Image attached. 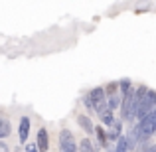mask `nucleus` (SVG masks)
I'll return each mask as SVG.
<instances>
[{"label": "nucleus", "mask_w": 156, "mask_h": 152, "mask_svg": "<svg viewBox=\"0 0 156 152\" xmlns=\"http://www.w3.org/2000/svg\"><path fill=\"white\" fill-rule=\"evenodd\" d=\"M99 117H101V121H103V125H105V126L113 125V121H115V117H113V111H109V109L101 111V113H99Z\"/></svg>", "instance_id": "9d476101"}, {"label": "nucleus", "mask_w": 156, "mask_h": 152, "mask_svg": "<svg viewBox=\"0 0 156 152\" xmlns=\"http://www.w3.org/2000/svg\"><path fill=\"white\" fill-rule=\"evenodd\" d=\"M79 152H95V148H93V144H91V140L89 138H83V140L79 142V148H77Z\"/></svg>", "instance_id": "f8f14e48"}, {"label": "nucleus", "mask_w": 156, "mask_h": 152, "mask_svg": "<svg viewBox=\"0 0 156 152\" xmlns=\"http://www.w3.org/2000/svg\"><path fill=\"white\" fill-rule=\"evenodd\" d=\"M30 118L28 117H22L20 118V126H18V136H20V142L26 144L28 142V136H30Z\"/></svg>", "instance_id": "39448f33"}, {"label": "nucleus", "mask_w": 156, "mask_h": 152, "mask_svg": "<svg viewBox=\"0 0 156 152\" xmlns=\"http://www.w3.org/2000/svg\"><path fill=\"white\" fill-rule=\"evenodd\" d=\"M154 107H156V91H154V89H146V93L142 95V99H140V103H138V107H136L134 118H138V121H140V118L146 117V115H148Z\"/></svg>", "instance_id": "f03ea898"}, {"label": "nucleus", "mask_w": 156, "mask_h": 152, "mask_svg": "<svg viewBox=\"0 0 156 152\" xmlns=\"http://www.w3.org/2000/svg\"><path fill=\"white\" fill-rule=\"evenodd\" d=\"M121 130H122V121H113V125L107 126V138L109 140H117L121 136Z\"/></svg>", "instance_id": "423d86ee"}, {"label": "nucleus", "mask_w": 156, "mask_h": 152, "mask_svg": "<svg viewBox=\"0 0 156 152\" xmlns=\"http://www.w3.org/2000/svg\"><path fill=\"white\" fill-rule=\"evenodd\" d=\"M95 134H97V140H99V144L105 148V146L109 144V138H107L105 129H103V126H95Z\"/></svg>", "instance_id": "1a4fd4ad"}, {"label": "nucleus", "mask_w": 156, "mask_h": 152, "mask_svg": "<svg viewBox=\"0 0 156 152\" xmlns=\"http://www.w3.org/2000/svg\"><path fill=\"white\" fill-rule=\"evenodd\" d=\"M26 152H40V150H38L36 144H28V142H26Z\"/></svg>", "instance_id": "dca6fc26"}, {"label": "nucleus", "mask_w": 156, "mask_h": 152, "mask_svg": "<svg viewBox=\"0 0 156 152\" xmlns=\"http://www.w3.org/2000/svg\"><path fill=\"white\" fill-rule=\"evenodd\" d=\"M59 150L61 152H79L77 146H75V138H73L71 130L63 129L59 133Z\"/></svg>", "instance_id": "7ed1b4c3"}, {"label": "nucleus", "mask_w": 156, "mask_h": 152, "mask_svg": "<svg viewBox=\"0 0 156 152\" xmlns=\"http://www.w3.org/2000/svg\"><path fill=\"white\" fill-rule=\"evenodd\" d=\"M105 89V95H117V89H119V83L117 81H111V83H107V87H103Z\"/></svg>", "instance_id": "ddd939ff"}, {"label": "nucleus", "mask_w": 156, "mask_h": 152, "mask_svg": "<svg viewBox=\"0 0 156 152\" xmlns=\"http://www.w3.org/2000/svg\"><path fill=\"white\" fill-rule=\"evenodd\" d=\"M36 146H38L40 152H48V148H50V134H48V129H46V126H42V129L38 130Z\"/></svg>", "instance_id": "20e7f679"}, {"label": "nucleus", "mask_w": 156, "mask_h": 152, "mask_svg": "<svg viewBox=\"0 0 156 152\" xmlns=\"http://www.w3.org/2000/svg\"><path fill=\"white\" fill-rule=\"evenodd\" d=\"M130 81L129 79H122V81H119V95H125L126 91H130Z\"/></svg>", "instance_id": "4468645a"}, {"label": "nucleus", "mask_w": 156, "mask_h": 152, "mask_svg": "<svg viewBox=\"0 0 156 152\" xmlns=\"http://www.w3.org/2000/svg\"><path fill=\"white\" fill-rule=\"evenodd\" d=\"M10 134V121L0 115V138H6Z\"/></svg>", "instance_id": "6e6552de"}, {"label": "nucleus", "mask_w": 156, "mask_h": 152, "mask_svg": "<svg viewBox=\"0 0 156 152\" xmlns=\"http://www.w3.org/2000/svg\"><path fill=\"white\" fill-rule=\"evenodd\" d=\"M133 152H150V144H148V142H140Z\"/></svg>", "instance_id": "2eb2a0df"}, {"label": "nucleus", "mask_w": 156, "mask_h": 152, "mask_svg": "<svg viewBox=\"0 0 156 152\" xmlns=\"http://www.w3.org/2000/svg\"><path fill=\"white\" fill-rule=\"evenodd\" d=\"M115 152H129V142H126V138L122 136V134L117 138V146H115Z\"/></svg>", "instance_id": "9b49d317"}, {"label": "nucleus", "mask_w": 156, "mask_h": 152, "mask_svg": "<svg viewBox=\"0 0 156 152\" xmlns=\"http://www.w3.org/2000/svg\"><path fill=\"white\" fill-rule=\"evenodd\" d=\"M0 152H10V148H8L4 142H0Z\"/></svg>", "instance_id": "f3484780"}, {"label": "nucleus", "mask_w": 156, "mask_h": 152, "mask_svg": "<svg viewBox=\"0 0 156 152\" xmlns=\"http://www.w3.org/2000/svg\"><path fill=\"white\" fill-rule=\"evenodd\" d=\"M83 105H85V109L95 111L97 115H99L101 111H105V109H107V95H105V89H103V87L91 89V91H89L87 95L83 97Z\"/></svg>", "instance_id": "f257e3e1"}, {"label": "nucleus", "mask_w": 156, "mask_h": 152, "mask_svg": "<svg viewBox=\"0 0 156 152\" xmlns=\"http://www.w3.org/2000/svg\"><path fill=\"white\" fill-rule=\"evenodd\" d=\"M77 122L81 125V129H83L85 133H89V134L95 133V125H93V121L87 117V115H79V117H77Z\"/></svg>", "instance_id": "0eeeda50"}]
</instances>
